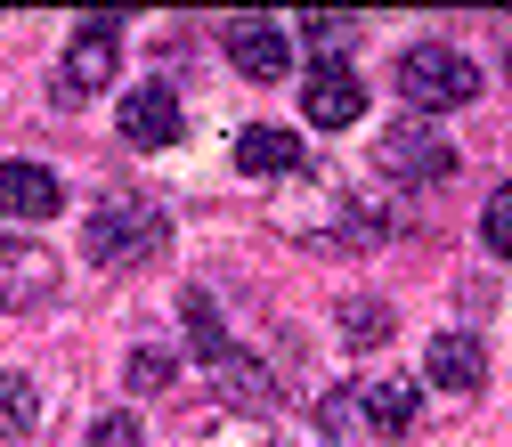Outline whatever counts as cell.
I'll return each instance as SVG.
<instances>
[{
    "label": "cell",
    "instance_id": "5",
    "mask_svg": "<svg viewBox=\"0 0 512 447\" xmlns=\"http://www.w3.org/2000/svg\"><path fill=\"white\" fill-rule=\"evenodd\" d=\"M301 114L317 122V131H350V122L366 114V82L342 66V49H317V66L301 82Z\"/></svg>",
    "mask_w": 512,
    "mask_h": 447
},
{
    "label": "cell",
    "instance_id": "9",
    "mask_svg": "<svg viewBox=\"0 0 512 447\" xmlns=\"http://www.w3.org/2000/svg\"><path fill=\"white\" fill-rule=\"evenodd\" d=\"M57 204H66V179H57L49 163H25V155L0 163V212L9 220H49Z\"/></svg>",
    "mask_w": 512,
    "mask_h": 447
},
{
    "label": "cell",
    "instance_id": "4",
    "mask_svg": "<svg viewBox=\"0 0 512 447\" xmlns=\"http://www.w3.org/2000/svg\"><path fill=\"white\" fill-rule=\"evenodd\" d=\"M57 285H66V269H57L49 244H33V236H0V309H9V317L57 301Z\"/></svg>",
    "mask_w": 512,
    "mask_h": 447
},
{
    "label": "cell",
    "instance_id": "21",
    "mask_svg": "<svg viewBox=\"0 0 512 447\" xmlns=\"http://www.w3.org/2000/svg\"><path fill=\"white\" fill-rule=\"evenodd\" d=\"M220 447H269V431H220Z\"/></svg>",
    "mask_w": 512,
    "mask_h": 447
},
{
    "label": "cell",
    "instance_id": "18",
    "mask_svg": "<svg viewBox=\"0 0 512 447\" xmlns=\"http://www.w3.org/2000/svg\"><path fill=\"white\" fill-rule=\"evenodd\" d=\"M480 244L496 252V261H512V179H504L496 196L480 204Z\"/></svg>",
    "mask_w": 512,
    "mask_h": 447
},
{
    "label": "cell",
    "instance_id": "3",
    "mask_svg": "<svg viewBox=\"0 0 512 447\" xmlns=\"http://www.w3.org/2000/svg\"><path fill=\"white\" fill-rule=\"evenodd\" d=\"M374 171L407 179V187H439V179H456V139H447L431 114H399L391 131H382V147H374Z\"/></svg>",
    "mask_w": 512,
    "mask_h": 447
},
{
    "label": "cell",
    "instance_id": "2",
    "mask_svg": "<svg viewBox=\"0 0 512 447\" xmlns=\"http://www.w3.org/2000/svg\"><path fill=\"white\" fill-rule=\"evenodd\" d=\"M399 98L415 114H447V106H472L480 98V66L464 49H439V41H415L399 57Z\"/></svg>",
    "mask_w": 512,
    "mask_h": 447
},
{
    "label": "cell",
    "instance_id": "22",
    "mask_svg": "<svg viewBox=\"0 0 512 447\" xmlns=\"http://www.w3.org/2000/svg\"><path fill=\"white\" fill-rule=\"evenodd\" d=\"M504 74H512V49H504Z\"/></svg>",
    "mask_w": 512,
    "mask_h": 447
},
{
    "label": "cell",
    "instance_id": "8",
    "mask_svg": "<svg viewBox=\"0 0 512 447\" xmlns=\"http://www.w3.org/2000/svg\"><path fill=\"white\" fill-rule=\"evenodd\" d=\"M228 57H236L244 82H285V74H293V41H285V25H269V17H236V25H228Z\"/></svg>",
    "mask_w": 512,
    "mask_h": 447
},
{
    "label": "cell",
    "instance_id": "20",
    "mask_svg": "<svg viewBox=\"0 0 512 447\" xmlns=\"http://www.w3.org/2000/svg\"><path fill=\"white\" fill-rule=\"evenodd\" d=\"M301 33H309V41H342V33H358V17H309Z\"/></svg>",
    "mask_w": 512,
    "mask_h": 447
},
{
    "label": "cell",
    "instance_id": "1",
    "mask_svg": "<svg viewBox=\"0 0 512 447\" xmlns=\"http://www.w3.org/2000/svg\"><path fill=\"white\" fill-rule=\"evenodd\" d=\"M90 261L98 269H139V261H155V252L171 244V220H163V204H147V196H106L98 212H90Z\"/></svg>",
    "mask_w": 512,
    "mask_h": 447
},
{
    "label": "cell",
    "instance_id": "12",
    "mask_svg": "<svg viewBox=\"0 0 512 447\" xmlns=\"http://www.w3.org/2000/svg\"><path fill=\"white\" fill-rule=\"evenodd\" d=\"M358 407H366V423H374V431H391V439H399V431H415V407H423V399H415V382L374 374L366 391H358Z\"/></svg>",
    "mask_w": 512,
    "mask_h": 447
},
{
    "label": "cell",
    "instance_id": "16",
    "mask_svg": "<svg viewBox=\"0 0 512 447\" xmlns=\"http://www.w3.org/2000/svg\"><path fill=\"white\" fill-rule=\"evenodd\" d=\"M171 374H179V358H171L163 342H139V350H131V366H122V382H131L139 399H163V391H171Z\"/></svg>",
    "mask_w": 512,
    "mask_h": 447
},
{
    "label": "cell",
    "instance_id": "14",
    "mask_svg": "<svg viewBox=\"0 0 512 447\" xmlns=\"http://www.w3.org/2000/svg\"><path fill=\"white\" fill-rule=\"evenodd\" d=\"M179 317H187V342H196V358H204V366H220V358H228L220 301H212V293H187V301H179Z\"/></svg>",
    "mask_w": 512,
    "mask_h": 447
},
{
    "label": "cell",
    "instance_id": "17",
    "mask_svg": "<svg viewBox=\"0 0 512 447\" xmlns=\"http://www.w3.org/2000/svg\"><path fill=\"white\" fill-rule=\"evenodd\" d=\"M342 342H358V350L391 342V309H382L374 293H350V301H342Z\"/></svg>",
    "mask_w": 512,
    "mask_h": 447
},
{
    "label": "cell",
    "instance_id": "10",
    "mask_svg": "<svg viewBox=\"0 0 512 447\" xmlns=\"http://www.w3.org/2000/svg\"><path fill=\"white\" fill-rule=\"evenodd\" d=\"M423 374H431V391L472 399L480 382H488V350H480V334H439V342L423 350Z\"/></svg>",
    "mask_w": 512,
    "mask_h": 447
},
{
    "label": "cell",
    "instance_id": "6",
    "mask_svg": "<svg viewBox=\"0 0 512 447\" xmlns=\"http://www.w3.org/2000/svg\"><path fill=\"white\" fill-rule=\"evenodd\" d=\"M114 131H122V147H139V155H163V147L187 131V114H179V90H171V82H139V90H122V114H114Z\"/></svg>",
    "mask_w": 512,
    "mask_h": 447
},
{
    "label": "cell",
    "instance_id": "7",
    "mask_svg": "<svg viewBox=\"0 0 512 447\" xmlns=\"http://www.w3.org/2000/svg\"><path fill=\"white\" fill-rule=\"evenodd\" d=\"M114 74H122V25L114 17H82L74 41H66V90L98 98V90H114Z\"/></svg>",
    "mask_w": 512,
    "mask_h": 447
},
{
    "label": "cell",
    "instance_id": "13",
    "mask_svg": "<svg viewBox=\"0 0 512 447\" xmlns=\"http://www.w3.org/2000/svg\"><path fill=\"white\" fill-rule=\"evenodd\" d=\"M212 374H220V391H228V399H244V407H269V399H277L269 366H261V358H244V350H228Z\"/></svg>",
    "mask_w": 512,
    "mask_h": 447
},
{
    "label": "cell",
    "instance_id": "19",
    "mask_svg": "<svg viewBox=\"0 0 512 447\" xmlns=\"http://www.w3.org/2000/svg\"><path fill=\"white\" fill-rule=\"evenodd\" d=\"M90 447H139V415H122V407L98 415V423H90Z\"/></svg>",
    "mask_w": 512,
    "mask_h": 447
},
{
    "label": "cell",
    "instance_id": "15",
    "mask_svg": "<svg viewBox=\"0 0 512 447\" xmlns=\"http://www.w3.org/2000/svg\"><path fill=\"white\" fill-rule=\"evenodd\" d=\"M41 423V391H33V374H0V439H25Z\"/></svg>",
    "mask_w": 512,
    "mask_h": 447
},
{
    "label": "cell",
    "instance_id": "11",
    "mask_svg": "<svg viewBox=\"0 0 512 447\" xmlns=\"http://www.w3.org/2000/svg\"><path fill=\"white\" fill-rule=\"evenodd\" d=\"M236 171L244 179H293L301 171V139L277 131V122H252V131L236 139Z\"/></svg>",
    "mask_w": 512,
    "mask_h": 447
}]
</instances>
